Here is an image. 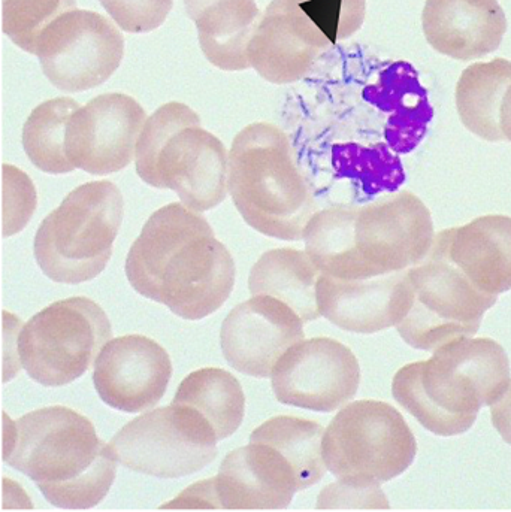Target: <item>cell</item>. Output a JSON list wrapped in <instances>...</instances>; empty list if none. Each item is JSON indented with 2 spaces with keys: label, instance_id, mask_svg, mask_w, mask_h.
<instances>
[{
  "label": "cell",
  "instance_id": "cell-1",
  "mask_svg": "<svg viewBox=\"0 0 511 512\" xmlns=\"http://www.w3.org/2000/svg\"><path fill=\"white\" fill-rule=\"evenodd\" d=\"M130 286L184 320L222 308L235 286V262L210 223L184 204L148 218L126 259Z\"/></svg>",
  "mask_w": 511,
  "mask_h": 512
},
{
  "label": "cell",
  "instance_id": "cell-2",
  "mask_svg": "<svg viewBox=\"0 0 511 512\" xmlns=\"http://www.w3.org/2000/svg\"><path fill=\"white\" fill-rule=\"evenodd\" d=\"M3 462L35 481L44 498L63 510L101 504L119 463L92 421L66 407L41 408L9 421Z\"/></svg>",
  "mask_w": 511,
  "mask_h": 512
},
{
  "label": "cell",
  "instance_id": "cell-3",
  "mask_svg": "<svg viewBox=\"0 0 511 512\" xmlns=\"http://www.w3.org/2000/svg\"><path fill=\"white\" fill-rule=\"evenodd\" d=\"M511 383L510 362L494 339L459 336L441 345L431 359L396 372L395 401L429 432H468L483 407H492Z\"/></svg>",
  "mask_w": 511,
  "mask_h": 512
},
{
  "label": "cell",
  "instance_id": "cell-4",
  "mask_svg": "<svg viewBox=\"0 0 511 512\" xmlns=\"http://www.w3.org/2000/svg\"><path fill=\"white\" fill-rule=\"evenodd\" d=\"M229 193L247 224L281 241H301L317 212L310 180L286 133L269 123L244 127L229 153Z\"/></svg>",
  "mask_w": 511,
  "mask_h": 512
},
{
  "label": "cell",
  "instance_id": "cell-5",
  "mask_svg": "<svg viewBox=\"0 0 511 512\" xmlns=\"http://www.w3.org/2000/svg\"><path fill=\"white\" fill-rule=\"evenodd\" d=\"M148 186L174 190L196 212L222 204L229 192V154L190 106L169 102L145 121L135 154Z\"/></svg>",
  "mask_w": 511,
  "mask_h": 512
},
{
  "label": "cell",
  "instance_id": "cell-6",
  "mask_svg": "<svg viewBox=\"0 0 511 512\" xmlns=\"http://www.w3.org/2000/svg\"><path fill=\"white\" fill-rule=\"evenodd\" d=\"M125 202L111 181L72 190L36 232L33 253L50 280L81 284L104 272L122 227Z\"/></svg>",
  "mask_w": 511,
  "mask_h": 512
},
{
  "label": "cell",
  "instance_id": "cell-7",
  "mask_svg": "<svg viewBox=\"0 0 511 512\" xmlns=\"http://www.w3.org/2000/svg\"><path fill=\"white\" fill-rule=\"evenodd\" d=\"M322 451L338 484L377 490L413 465L417 444L407 421L392 405L356 401L326 427Z\"/></svg>",
  "mask_w": 511,
  "mask_h": 512
},
{
  "label": "cell",
  "instance_id": "cell-8",
  "mask_svg": "<svg viewBox=\"0 0 511 512\" xmlns=\"http://www.w3.org/2000/svg\"><path fill=\"white\" fill-rule=\"evenodd\" d=\"M111 336L107 312L92 299L75 296L30 318L17 335L15 351L32 380L60 387L86 374Z\"/></svg>",
  "mask_w": 511,
  "mask_h": 512
},
{
  "label": "cell",
  "instance_id": "cell-9",
  "mask_svg": "<svg viewBox=\"0 0 511 512\" xmlns=\"http://www.w3.org/2000/svg\"><path fill=\"white\" fill-rule=\"evenodd\" d=\"M413 299L396 326L401 338L417 350L432 351L459 336H474L485 312L498 296L486 295L432 245L428 257L407 269Z\"/></svg>",
  "mask_w": 511,
  "mask_h": 512
},
{
  "label": "cell",
  "instance_id": "cell-10",
  "mask_svg": "<svg viewBox=\"0 0 511 512\" xmlns=\"http://www.w3.org/2000/svg\"><path fill=\"white\" fill-rule=\"evenodd\" d=\"M213 426L189 407L171 404L139 415L110 445L117 462L130 471L157 478L187 477L216 459Z\"/></svg>",
  "mask_w": 511,
  "mask_h": 512
},
{
  "label": "cell",
  "instance_id": "cell-11",
  "mask_svg": "<svg viewBox=\"0 0 511 512\" xmlns=\"http://www.w3.org/2000/svg\"><path fill=\"white\" fill-rule=\"evenodd\" d=\"M296 492L301 486L286 457L250 441L223 459L216 477L187 487L162 510H283Z\"/></svg>",
  "mask_w": 511,
  "mask_h": 512
},
{
  "label": "cell",
  "instance_id": "cell-12",
  "mask_svg": "<svg viewBox=\"0 0 511 512\" xmlns=\"http://www.w3.org/2000/svg\"><path fill=\"white\" fill-rule=\"evenodd\" d=\"M356 280L407 271L428 257L435 232L431 212L408 190L356 206Z\"/></svg>",
  "mask_w": 511,
  "mask_h": 512
},
{
  "label": "cell",
  "instance_id": "cell-13",
  "mask_svg": "<svg viewBox=\"0 0 511 512\" xmlns=\"http://www.w3.org/2000/svg\"><path fill=\"white\" fill-rule=\"evenodd\" d=\"M36 56L47 80L63 92L104 84L125 56V38L99 12L74 9L57 18L39 39Z\"/></svg>",
  "mask_w": 511,
  "mask_h": 512
},
{
  "label": "cell",
  "instance_id": "cell-14",
  "mask_svg": "<svg viewBox=\"0 0 511 512\" xmlns=\"http://www.w3.org/2000/svg\"><path fill=\"white\" fill-rule=\"evenodd\" d=\"M271 380L280 404L332 412L355 398L361 366L353 351L335 339H302L280 357Z\"/></svg>",
  "mask_w": 511,
  "mask_h": 512
},
{
  "label": "cell",
  "instance_id": "cell-15",
  "mask_svg": "<svg viewBox=\"0 0 511 512\" xmlns=\"http://www.w3.org/2000/svg\"><path fill=\"white\" fill-rule=\"evenodd\" d=\"M332 45L316 0H272L250 41V68L269 83H295Z\"/></svg>",
  "mask_w": 511,
  "mask_h": 512
},
{
  "label": "cell",
  "instance_id": "cell-16",
  "mask_svg": "<svg viewBox=\"0 0 511 512\" xmlns=\"http://www.w3.org/2000/svg\"><path fill=\"white\" fill-rule=\"evenodd\" d=\"M147 114L135 99L107 93L80 106L69 121L66 154L75 169L110 175L135 160Z\"/></svg>",
  "mask_w": 511,
  "mask_h": 512
},
{
  "label": "cell",
  "instance_id": "cell-17",
  "mask_svg": "<svg viewBox=\"0 0 511 512\" xmlns=\"http://www.w3.org/2000/svg\"><path fill=\"white\" fill-rule=\"evenodd\" d=\"M304 336V321L289 305L257 295L229 312L220 344L232 368L250 377L269 378L280 357Z\"/></svg>",
  "mask_w": 511,
  "mask_h": 512
},
{
  "label": "cell",
  "instance_id": "cell-18",
  "mask_svg": "<svg viewBox=\"0 0 511 512\" xmlns=\"http://www.w3.org/2000/svg\"><path fill=\"white\" fill-rule=\"evenodd\" d=\"M172 377L171 357L162 345L142 335L111 339L93 369L99 398L114 410L142 412L156 407Z\"/></svg>",
  "mask_w": 511,
  "mask_h": 512
},
{
  "label": "cell",
  "instance_id": "cell-19",
  "mask_svg": "<svg viewBox=\"0 0 511 512\" xmlns=\"http://www.w3.org/2000/svg\"><path fill=\"white\" fill-rule=\"evenodd\" d=\"M413 290L407 271L365 280H340L320 275V315L347 332L376 333L398 326L411 307Z\"/></svg>",
  "mask_w": 511,
  "mask_h": 512
},
{
  "label": "cell",
  "instance_id": "cell-20",
  "mask_svg": "<svg viewBox=\"0 0 511 512\" xmlns=\"http://www.w3.org/2000/svg\"><path fill=\"white\" fill-rule=\"evenodd\" d=\"M422 24L437 53L462 62L494 53L507 32L498 0H426Z\"/></svg>",
  "mask_w": 511,
  "mask_h": 512
},
{
  "label": "cell",
  "instance_id": "cell-21",
  "mask_svg": "<svg viewBox=\"0 0 511 512\" xmlns=\"http://www.w3.org/2000/svg\"><path fill=\"white\" fill-rule=\"evenodd\" d=\"M434 247L480 292L498 296L511 290V217L485 215L443 230Z\"/></svg>",
  "mask_w": 511,
  "mask_h": 512
},
{
  "label": "cell",
  "instance_id": "cell-22",
  "mask_svg": "<svg viewBox=\"0 0 511 512\" xmlns=\"http://www.w3.org/2000/svg\"><path fill=\"white\" fill-rule=\"evenodd\" d=\"M364 98L384 115V138L395 153H410L425 138L434 108L410 63L386 66L367 86Z\"/></svg>",
  "mask_w": 511,
  "mask_h": 512
},
{
  "label": "cell",
  "instance_id": "cell-23",
  "mask_svg": "<svg viewBox=\"0 0 511 512\" xmlns=\"http://www.w3.org/2000/svg\"><path fill=\"white\" fill-rule=\"evenodd\" d=\"M184 5L210 63L223 71L250 68L249 45L262 18L256 0H184Z\"/></svg>",
  "mask_w": 511,
  "mask_h": 512
},
{
  "label": "cell",
  "instance_id": "cell-24",
  "mask_svg": "<svg viewBox=\"0 0 511 512\" xmlns=\"http://www.w3.org/2000/svg\"><path fill=\"white\" fill-rule=\"evenodd\" d=\"M320 271L307 251L275 248L266 251L250 272L253 296L268 295L289 305L304 323L320 317L317 281Z\"/></svg>",
  "mask_w": 511,
  "mask_h": 512
},
{
  "label": "cell",
  "instance_id": "cell-25",
  "mask_svg": "<svg viewBox=\"0 0 511 512\" xmlns=\"http://www.w3.org/2000/svg\"><path fill=\"white\" fill-rule=\"evenodd\" d=\"M510 86V60L494 59L468 66L456 86V108L462 124L485 141H506L500 112Z\"/></svg>",
  "mask_w": 511,
  "mask_h": 512
},
{
  "label": "cell",
  "instance_id": "cell-26",
  "mask_svg": "<svg viewBox=\"0 0 511 512\" xmlns=\"http://www.w3.org/2000/svg\"><path fill=\"white\" fill-rule=\"evenodd\" d=\"M172 404L198 411L213 426L219 441L234 435L246 414L240 381L222 368H202L187 375Z\"/></svg>",
  "mask_w": 511,
  "mask_h": 512
},
{
  "label": "cell",
  "instance_id": "cell-27",
  "mask_svg": "<svg viewBox=\"0 0 511 512\" xmlns=\"http://www.w3.org/2000/svg\"><path fill=\"white\" fill-rule=\"evenodd\" d=\"M325 427L316 421L293 415H278L260 424L250 441L265 442L277 448L295 469L301 490L308 489L325 477L323 460Z\"/></svg>",
  "mask_w": 511,
  "mask_h": 512
},
{
  "label": "cell",
  "instance_id": "cell-28",
  "mask_svg": "<svg viewBox=\"0 0 511 512\" xmlns=\"http://www.w3.org/2000/svg\"><path fill=\"white\" fill-rule=\"evenodd\" d=\"M71 98H56L33 109L23 127V148L30 162L45 174H69L75 166L66 154V133L77 109Z\"/></svg>",
  "mask_w": 511,
  "mask_h": 512
},
{
  "label": "cell",
  "instance_id": "cell-29",
  "mask_svg": "<svg viewBox=\"0 0 511 512\" xmlns=\"http://www.w3.org/2000/svg\"><path fill=\"white\" fill-rule=\"evenodd\" d=\"M332 163L338 177L349 180L365 198L398 192L405 181L399 154L387 144L335 145Z\"/></svg>",
  "mask_w": 511,
  "mask_h": 512
},
{
  "label": "cell",
  "instance_id": "cell-30",
  "mask_svg": "<svg viewBox=\"0 0 511 512\" xmlns=\"http://www.w3.org/2000/svg\"><path fill=\"white\" fill-rule=\"evenodd\" d=\"M74 9L75 0H2V30L21 50L36 54L47 27Z\"/></svg>",
  "mask_w": 511,
  "mask_h": 512
},
{
  "label": "cell",
  "instance_id": "cell-31",
  "mask_svg": "<svg viewBox=\"0 0 511 512\" xmlns=\"http://www.w3.org/2000/svg\"><path fill=\"white\" fill-rule=\"evenodd\" d=\"M2 233L15 235L29 223L36 209V189L24 172L15 166H2Z\"/></svg>",
  "mask_w": 511,
  "mask_h": 512
},
{
  "label": "cell",
  "instance_id": "cell-32",
  "mask_svg": "<svg viewBox=\"0 0 511 512\" xmlns=\"http://www.w3.org/2000/svg\"><path fill=\"white\" fill-rule=\"evenodd\" d=\"M120 29L129 33L153 32L162 26L174 0H99Z\"/></svg>",
  "mask_w": 511,
  "mask_h": 512
},
{
  "label": "cell",
  "instance_id": "cell-33",
  "mask_svg": "<svg viewBox=\"0 0 511 512\" xmlns=\"http://www.w3.org/2000/svg\"><path fill=\"white\" fill-rule=\"evenodd\" d=\"M491 417L501 438L511 445V383L506 393L492 405Z\"/></svg>",
  "mask_w": 511,
  "mask_h": 512
},
{
  "label": "cell",
  "instance_id": "cell-34",
  "mask_svg": "<svg viewBox=\"0 0 511 512\" xmlns=\"http://www.w3.org/2000/svg\"><path fill=\"white\" fill-rule=\"evenodd\" d=\"M500 126L504 139L511 142V86L504 96L503 105H501Z\"/></svg>",
  "mask_w": 511,
  "mask_h": 512
}]
</instances>
